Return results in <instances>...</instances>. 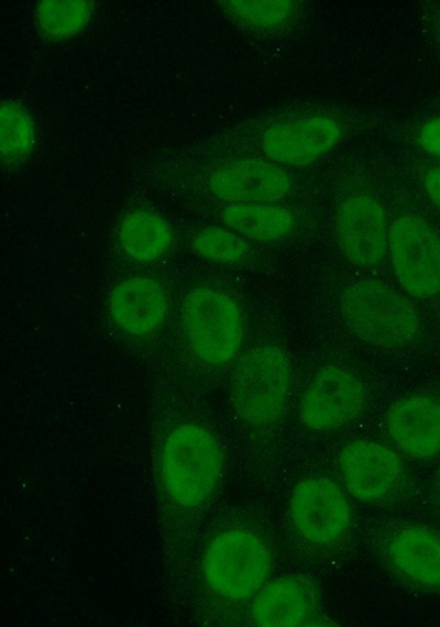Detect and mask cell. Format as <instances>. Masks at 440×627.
Here are the masks:
<instances>
[{
    "mask_svg": "<svg viewBox=\"0 0 440 627\" xmlns=\"http://www.w3.org/2000/svg\"><path fill=\"white\" fill-rule=\"evenodd\" d=\"M340 311L350 331L377 349L403 348L420 330L413 304L398 290L375 279L349 284L341 294Z\"/></svg>",
    "mask_w": 440,
    "mask_h": 627,
    "instance_id": "1",
    "label": "cell"
},
{
    "mask_svg": "<svg viewBox=\"0 0 440 627\" xmlns=\"http://www.w3.org/2000/svg\"><path fill=\"white\" fill-rule=\"evenodd\" d=\"M223 453L206 428L185 424L165 439L161 475L169 497L179 506L194 507L210 497L219 484Z\"/></svg>",
    "mask_w": 440,
    "mask_h": 627,
    "instance_id": "2",
    "label": "cell"
},
{
    "mask_svg": "<svg viewBox=\"0 0 440 627\" xmlns=\"http://www.w3.org/2000/svg\"><path fill=\"white\" fill-rule=\"evenodd\" d=\"M289 355L274 344L245 352L230 381V400L238 416L252 425H270L284 414L292 389Z\"/></svg>",
    "mask_w": 440,
    "mask_h": 627,
    "instance_id": "3",
    "label": "cell"
},
{
    "mask_svg": "<svg viewBox=\"0 0 440 627\" xmlns=\"http://www.w3.org/2000/svg\"><path fill=\"white\" fill-rule=\"evenodd\" d=\"M272 556L265 542L245 529L221 532L209 543L204 557L208 585L232 601L250 597L267 580Z\"/></svg>",
    "mask_w": 440,
    "mask_h": 627,
    "instance_id": "4",
    "label": "cell"
},
{
    "mask_svg": "<svg viewBox=\"0 0 440 627\" xmlns=\"http://www.w3.org/2000/svg\"><path fill=\"white\" fill-rule=\"evenodd\" d=\"M183 323L195 354L209 365L229 363L243 339V318L237 301L222 290L199 287L186 298Z\"/></svg>",
    "mask_w": 440,
    "mask_h": 627,
    "instance_id": "5",
    "label": "cell"
},
{
    "mask_svg": "<svg viewBox=\"0 0 440 627\" xmlns=\"http://www.w3.org/2000/svg\"><path fill=\"white\" fill-rule=\"evenodd\" d=\"M393 272L403 289L416 298L440 293V235L426 220L400 216L388 234Z\"/></svg>",
    "mask_w": 440,
    "mask_h": 627,
    "instance_id": "6",
    "label": "cell"
},
{
    "mask_svg": "<svg viewBox=\"0 0 440 627\" xmlns=\"http://www.w3.org/2000/svg\"><path fill=\"white\" fill-rule=\"evenodd\" d=\"M366 403L362 381L350 370L327 366L305 391L299 406L302 424L316 431L340 428L355 419Z\"/></svg>",
    "mask_w": 440,
    "mask_h": 627,
    "instance_id": "7",
    "label": "cell"
},
{
    "mask_svg": "<svg viewBox=\"0 0 440 627\" xmlns=\"http://www.w3.org/2000/svg\"><path fill=\"white\" fill-rule=\"evenodd\" d=\"M289 513L297 532L316 544L338 540L351 524L346 496L337 484L324 477L300 481L293 490Z\"/></svg>",
    "mask_w": 440,
    "mask_h": 627,
    "instance_id": "8",
    "label": "cell"
},
{
    "mask_svg": "<svg viewBox=\"0 0 440 627\" xmlns=\"http://www.w3.org/2000/svg\"><path fill=\"white\" fill-rule=\"evenodd\" d=\"M336 234L344 256L361 267L382 263L388 249L389 229L384 207L375 198H346L336 215Z\"/></svg>",
    "mask_w": 440,
    "mask_h": 627,
    "instance_id": "9",
    "label": "cell"
},
{
    "mask_svg": "<svg viewBox=\"0 0 440 627\" xmlns=\"http://www.w3.org/2000/svg\"><path fill=\"white\" fill-rule=\"evenodd\" d=\"M339 465L349 492L364 502L380 501L398 485L403 466L394 451L384 444L353 441L340 451Z\"/></svg>",
    "mask_w": 440,
    "mask_h": 627,
    "instance_id": "10",
    "label": "cell"
},
{
    "mask_svg": "<svg viewBox=\"0 0 440 627\" xmlns=\"http://www.w3.org/2000/svg\"><path fill=\"white\" fill-rule=\"evenodd\" d=\"M288 174L261 158H241L219 166L209 178V188L219 199L232 204H270L290 190Z\"/></svg>",
    "mask_w": 440,
    "mask_h": 627,
    "instance_id": "11",
    "label": "cell"
},
{
    "mask_svg": "<svg viewBox=\"0 0 440 627\" xmlns=\"http://www.w3.org/2000/svg\"><path fill=\"white\" fill-rule=\"evenodd\" d=\"M340 136V124L333 118L310 116L273 125L265 132L262 147L276 162L304 166L328 153Z\"/></svg>",
    "mask_w": 440,
    "mask_h": 627,
    "instance_id": "12",
    "label": "cell"
},
{
    "mask_svg": "<svg viewBox=\"0 0 440 627\" xmlns=\"http://www.w3.org/2000/svg\"><path fill=\"white\" fill-rule=\"evenodd\" d=\"M393 441L405 452L428 458L440 452V400L411 395L395 403L386 417Z\"/></svg>",
    "mask_w": 440,
    "mask_h": 627,
    "instance_id": "13",
    "label": "cell"
},
{
    "mask_svg": "<svg viewBox=\"0 0 440 627\" xmlns=\"http://www.w3.org/2000/svg\"><path fill=\"white\" fill-rule=\"evenodd\" d=\"M318 605L317 591L301 576H284L267 584L256 596L252 617L264 627L306 625Z\"/></svg>",
    "mask_w": 440,
    "mask_h": 627,
    "instance_id": "14",
    "label": "cell"
},
{
    "mask_svg": "<svg viewBox=\"0 0 440 627\" xmlns=\"http://www.w3.org/2000/svg\"><path fill=\"white\" fill-rule=\"evenodd\" d=\"M109 306L117 324L132 334L154 331L167 312V299L163 287L148 277L122 280L112 290Z\"/></svg>",
    "mask_w": 440,
    "mask_h": 627,
    "instance_id": "15",
    "label": "cell"
},
{
    "mask_svg": "<svg viewBox=\"0 0 440 627\" xmlns=\"http://www.w3.org/2000/svg\"><path fill=\"white\" fill-rule=\"evenodd\" d=\"M396 569L426 586H440V536L424 527L399 530L388 544Z\"/></svg>",
    "mask_w": 440,
    "mask_h": 627,
    "instance_id": "16",
    "label": "cell"
},
{
    "mask_svg": "<svg viewBox=\"0 0 440 627\" xmlns=\"http://www.w3.org/2000/svg\"><path fill=\"white\" fill-rule=\"evenodd\" d=\"M222 220L242 238L258 242L279 240L289 234L295 224L288 209L261 202L231 204L222 211Z\"/></svg>",
    "mask_w": 440,
    "mask_h": 627,
    "instance_id": "17",
    "label": "cell"
},
{
    "mask_svg": "<svg viewBox=\"0 0 440 627\" xmlns=\"http://www.w3.org/2000/svg\"><path fill=\"white\" fill-rule=\"evenodd\" d=\"M172 230L167 221L150 210H134L121 221L119 243L130 257L151 262L164 254L172 243Z\"/></svg>",
    "mask_w": 440,
    "mask_h": 627,
    "instance_id": "18",
    "label": "cell"
},
{
    "mask_svg": "<svg viewBox=\"0 0 440 627\" xmlns=\"http://www.w3.org/2000/svg\"><path fill=\"white\" fill-rule=\"evenodd\" d=\"M92 10L94 4L90 1H41L35 9V21L46 38L58 41L81 31L88 23Z\"/></svg>",
    "mask_w": 440,
    "mask_h": 627,
    "instance_id": "19",
    "label": "cell"
},
{
    "mask_svg": "<svg viewBox=\"0 0 440 627\" xmlns=\"http://www.w3.org/2000/svg\"><path fill=\"white\" fill-rule=\"evenodd\" d=\"M35 146V127L29 112L8 100L0 108V150L2 160L15 164L28 157Z\"/></svg>",
    "mask_w": 440,
    "mask_h": 627,
    "instance_id": "20",
    "label": "cell"
},
{
    "mask_svg": "<svg viewBox=\"0 0 440 627\" xmlns=\"http://www.w3.org/2000/svg\"><path fill=\"white\" fill-rule=\"evenodd\" d=\"M193 246L205 258L220 263L239 262L249 251L241 235L220 227L202 229L194 238Z\"/></svg>",
    "mask_w": 440,
    "mask_h": 627,
    "instance_id": "21",
    "label": "cell"
},
{
    "mask_svg": "<svg viewBox=\"0 0 440 627\" xmlns=\"http://www.w3.org/2000/svg\"><path fill=\"white\" fill-rule=\"evenodd\" d=\"M229 13L245 24L260 28L283 24L294 11L292 1H226Z\"/></svg>",
    "mask_w": 440,
    "mask_h": 627,
    "instance_id": "22",
    "label": "cell"
},
{
    "mask_svg": "<svg viewBox=\"0 0 440 627\" xmlns=\"http://www.w3.org/2000/svg\"><path fill=\"white\" fill-rule=\"evenodd\" d=\"M418 140L425 152L440 158V116L424 123Z\"/></svg>",
    "mask_w": 440,
    "mask_h": 627,
    "instance_id": "23",
    "label": "cell"
},
{
    "mask_svg": "<svg viewBox=\"0 0 440 627\" xmlns=\"http://www.w3.org/2000/svg\"><path fill=\"white\" fill-rule=\"evenodd\" d=\"M424 187L430 200L440 210V166L431 167L426 172Z\"/></svg>",
    "mask_w": 440,
    "mask_h": 627,
    "instance_id": "24",
    "label": "cell"
}]
</instances>
